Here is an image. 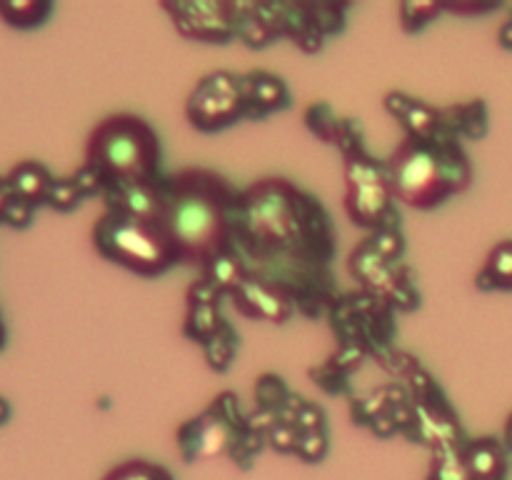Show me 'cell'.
I'll use <instances>...</instances> for the list:
<instances>
[{
  "instance_id": "obj_1",
  "label": "cell",
  "mask_w": 512,
  "mask_h": 480,
  "mask_svg": "<svg viewBox=\"0 0 512 480\" xmlns=\"http://www.w3.org/2000/svg\"><path fill=\"white\" fill-rule=\"evenodd\" d=\"M233 248L240 258L258 260L278 273L268 278L290 298L295 270L323 278L335 255V230L313 195L283 178H265L238 193L233 220Z\"/></svg>"
},
{
  "instance_id": "obj_2",
  "label": "cell",
  "mask_w": 512,
  "mask_h": 480,
  "mask_svg": "<svg viewBox=\"0 0 512 480\" xmlns=\"http://www.w3.org/2000/svg\"><path fill=\"white\" fill-rule=\"evenodd\" d=\"M160 228L173 243L180 263L205 265L233 248L238 190L208 168H185L160 180Z\"/></svg>"
},
{
  "instance_id": "obj_3",
  "label": "cell",
  "mask_w": 512,
  "mask_h": 480,
  "mask_svg": "<svg viewBox=\"0 0 512 480\" xmlns=\"http://www.w3.org/2000/svg\"><path fill=\"white\" fill-rule=\"evenodd\" d=\"M390 190L398 203L415 210H433L450 195L463 193L473 168L455 138H405L385 160Z\"/></svg>"
},
{
  "instance_id": "obj_4",
  "label": "cell",
  "mask_w": 512,
  "mask_h": 480,
  "mask_svg": "<svg viewBox=\"0 0 512 480\" xmlns=\"http://www.w3.org/2000/svg\"><path fill=\"white\" fill-rule=\"evenodd\" d=\"M85 165L105 183H148L160 178V140L148 120L118 113L100 120L85 145Z\"/></svg>"
},
{
  "instance_id": "obj_5",
  "label": "cell",
  "mask_w": 512,
  "mask_h": 480,
  "mask_svg": "<svg viewBox=\"0 0 512 480\" xmlns=\"http://www.w3.org/2000/svg\"><path fill=\"white\" fill-rule=\"evenodd\" d=\"M93 245L105 260L143 278H158L180 263L158 223L103 213L93 225Z\"/></svg>"
},
{
  "instance_id": "obj_6",
  "label": "cell",
  "mask_w": 512,
  "mask_h": 480,
  "mask_svg": "<svg viewBox=\"0 0 512 480\" xmlns=\"http://www.w3.org/2000/svg\"><path fill=\"white\" fill-rule=\"evenodd\" d=\"M248 430V415H243L238 398L230 390L215 395L213 403L200 415L183 423L175 433L185 463L230 455Z\"/></svg>"
},
{
  "instance_id": "obj_7",
  "label": "cell",
  "mask_w": 512,
  "mask_h": 480,
  "mask_svg": "<svg viewBox=\"0 0 512 480\" xmlns=\"http://www.w3.org/2000/svg\"><path fill=\"white\" fill-rule=\"evenodd\" d=\"M345 213L370 233L400 220L385 163H378L368 148L345 158Z\"/></svg>"
},
{
  "instance_id": "obj_8",
  "label": "cell",
  "mask_w": 512,
  "mask_h": 480,
  "mask_svg": "<svg viewBox=\"0 0 512 480\" xmlns=\"http://www.w3.org/2000/svg\"><path fill=\"white\" fill-rule=\"evenodd\" d=\"M185 118L200 133H220L245 118L243 75L213 70L203 75L185 100Z\"/></svg>"
},
{
  "instance_id": "obj_9",
  "label": "cell",
  "mask_w": 512,
  "mask_h": 480,
  "mask_svg": "<svg viewBox=\"0 0 512 480\" xmlns=\"http://www.w3.org/2000/svg\"><path fill=\"white\" fill-rule=\"evenodd\" d=\"M350 273L360 280L370 298L380 300L388 308L413 310L415 305H420V293L408 278V270L400 268L393 260L380 258L365 243L350 258Z\"/></svg>"
},
{
  "instance_id": "obj_10",
  "label": "cell",
  "mask_w": 512,
  "mask_h": 480,
  "mask_svg": "<svg viewBox=\"0 0 512 480\" xmlns=\"http://www.w3.org/2000/svg\"><path fill=\"white\" fill-rule=\"evenodd\" d=\"M160 8L170 15L173 28L183 38L198 43H230L238 38L240 3H203V0H178Z\"/></svg>"
},
{
  "instance_id": "obj_11",
  "label": "cell",
  "mask_w": 512,
  "mask_h": 480,
  "mask_svg": "<svg viewBox=\"0 0 512 480\" xmlns=\"http://www.w3.org/2000/svg\"><path fill=\"white\" fill-rule=\"evenodd\" d=\"M160 180L148 183H113L105 188L103 203L105 213L123 215V218L145 220V223H158L163 215V193H160Z\"/></svg>"
},
{
  "instance_id": "obj_12",
  "label": "cell",
  "mask_w": 512,
  "mask_h": 480,
  "mask_svg": "<svg viewBox=\"0 0 512 480\" xmlns=\"http://www.w3.org/2000/svg\"><path fill=\"white\" fill-rule=\"evenodd\" d=\"M230 298L243 315L255 320H268V323H285L295 310V303L283 290L275 288L268 280L258 278V275H248L245 283Z\"/></svg>"
},
{
  "instance_id": "obj_13",
  "label": "cell",
  "mask_w": 512,
  "mask_h": 480,
  "mask_svg": "<svg viewBox=\"0 0 512 480\" xmlns=\"http://www.w3.org/2000/svg\"><path fill=\"white\" fill-rule=\"evenodd\" d=\"M385 110L400 120L405 128V138H440L443 135V123H440V108L415 100L413 95L403 93V90H390L383 98Z\"/></svg>"
},
{
  "instance_id": "obj_14",
  "label": "cell",
  "mask_w": 512,
  "mask_h": 480,
  "mask_svg": "<svg viewBox=\"0 0 512 480\" xmlns=\"http://www.w3.org/2000/svg\"><path fill=\"white\" fill-rule=\"evenodd\" d=\"M245 118L263 120L290 105V90L278 75L268 70H253L243 75Z\"/></svg>"
},
{
  "instance_id": "obj_15",
  "label": "cell",
  "mask_w": 512,
  "mask_h": 480,
  "mask_svg": "<svg viewBox=\"0 0 512 480\" xmlns=\"http://www.w3.org/2000/svg\"><path fill=\"white\" fill-rule=\"evenodd\" d=\"M463 458L473 480H503L508 470V455L495 438L465 440Z\"/></svg>"
},
{
  "instance_id": "obj_16",
  "label": "cell",
  "mask_w": 512,
  "mask_h": 480,
  "mask_svg": "<svg viewBox=\"0 0 512 480\" xmlns=\"http://www.w3.org/2000/svg\"><path fill=\"white\" fill-rule=\"evenodd\" d=\"M5 178H8L10 190H13V198L25 200V203L35 205V208L40 203H45L50 183H53V175L38 160H23Z\"/></svg>"
},
{
  "instance_id": "obj_17",
  "label": "cell",
  "mask_w": 512,
  "mask_h": 480,
  "mask_svg": "<svg viewBox=\"0 0 512 480\" xmlns=\"http://www.w3.org/2000/svg\"><path fill=\"white\" fill-rule=\"evenodd\" d=\"M440 123L445 138H483L488 130V113L480 100H473V103L440 108Z\"/></svg>"
},
{
  "instance_id": "obj_18",
  "label": "cell",
  "mask_w": 512,
  "mask_h": 480,
  "mask_svg": "<svg viewBox=\"0 0 512 480\" xmlns=\"http://www.w3.org/2000/svg\"><path fill=\"white\" fill-rule=\"evenodd\" d=\"M203 270H205V280H208L220 295H233L235 290L245 283V278H248L245 260L240 258V253L235 248L220 253L218 258L210 260Z\"/></svg>"
},
{
  "instance_id": "obj_19",
  "label": "cell",
  "mask_w": 512,
  "mask_h": 480,
  "mask_svg": "<svg viewBox=\"0 0 512 480\" xmlns=\"http://www.w3.org/2000/svg\"><path fill=\"white\" fill-rule=\"evenodd\" d=\"M225 325L223 315H220V300H210V303H200V300H188V313H185L183 333L190 340L203 345L205 340L213 338L220 328Z\"/></svg>"
},
{
  "instance_id": "obj_20",
  "label": "cell",
  "mask_w": 512,
  "mask_h": 480,
  "mask_svg": "<svg viewBox=\"0 0 512 480\" xmlns=\"http://www.w3.org/2000/svg\"><path fill=\"white\" fill-rule=\"evenodd\" d=\"M50 13H53V3H45V0H8V3H0V18L20 30L38 28L48 20Z\"/></svg>"
},
{
  "instance_id": "obj_21",
  "label": "cell",
  "mask_w": 512,
  "mask_h": 480,
  "mask_svg": "<svg viewBox=\"0 0 512 480\" xmlns=\"http://www.w3.org/2000/svg\"><path fill=\"white\" fill-rule=\"evenodd\" d=\"M483 290H512V240H505L488 255L483 273L478 275Z\"/></svg>"
},
{
  "instance_id": "obj_22",
  "label": "cell",
  "mask_w": 512,
  "mask_h": 480,
  "mask_svg": "<svg viewBox=\"0 0 512 480\" xmlns=\"http://www.w3.org/2000/svg\"><path fill=\"white\" fill-rule=\"evenodd\" d=\"M238 343H240V335L235 333V328L230 323H225L213 338L205 340L203 353L210 368L218 370V373H225V370L233 365L235 353H238Z\"/></svg>"
},
{
  "instance_id": "obj_23",
  "label": "cell",
  "mask_w": 512,
  "mask_h": 480,
  "mask_svg": "<svg viewBox=\"0 0 512 480\" xmlns=\"http://www.w3.org/2000/svg\"><path fill=\"white\" fill-rule=\"evenodd\" d=\"M425 480H473L468 465H465L463 448L440 450V453H435Z\"/></svg>"
},
{
  "instance_id": "obj_24",
  "label": "cell",
  "mask_w": 512,
  "mask_h": 480,
  "mask_svg": "<svg viewBox=\"0 0 512 480\" xmlns=\"http://www.w3.org/2000/svg\"><path fill=\"white\" fill-rule=\"evenodd\" d=\"M103 480H175L165 465L150 463V460H125L115 465Z\"/></svg>"
},
{
  "instance_id": "obj_25",
  "label": "cell",
  "mask_w": 512,
  "mask_h": 480,
  "mask_svg": "<svg viewBox=\"0 0 512 480\" xmlns=\"http://www.w3.org/2000/svg\"><path fill=\"white\" fill-rule=\"evenodd\" d=\"M255 398H258V408L270 410V413L280 418V413H283L293 395H290V390L285 388V383L278 375H263L258 385H255Z\"/></svg>"
},
{
  "instance_id": "obj_26",
  "label": "cell",
  "mask_w": 512,
  "mask_h": 480,
  "mask_svg": "<svg viewBox=\"0 0 512 480\" xmlns=\"http://www.w3.org/2000/svg\"><path fill=\"white\" fill-rule=\"evenodd\" d=\"M363 243L368 245L370 250H375L380 258L393 260V263H398L400 255H403V250H405V240H403V233H400V223L385 225V228L373 230V233H370Z\"/></svg>"
},
{
  "instance_id": "obj_27",
  "label": "cell",
  "mask_w": 512,
  "mask_h": 480,
  "mask_svg": "<svg viewBox=\"0 0 512 480\" xmlns=\"http://www.w3.org/2000/svg\"><path fill=\"white\" fill-rule=\"evenodd\" d=\"M340 120L343 118H340L328 103H313L308 110H305V125L310 128V133L318 135V138L325 140V143H333Z\"/></svg>"
},
{
  "instance_id": "obj_28",
  "label": "cell",
  "mask_w": 512,
  "mask_h": 480,
  "mask_svg": "<svg viewBox=\"0 0 512 480\" xmlns=\"http://www.w3.org/2000/svg\"><path fill=\"white\" fill-rule=\"evenodd\" d=\"M45 203L53 210H58V213H70V210L78 208L83 203V193H80L73 175H68V178H53Z\"/></svg>"
},
{
  "instance_id": "obj_29",
  "label": "cell",
  "mask_w": 512,
  "mask_h": 480,
  "mask_svg": "<svg viewBox=\"0 0 512 480\" xmlns=\"http://www.w3.org/2000/svg\"><path fill=\"white\" fill-rule=\"evenodd\" d=\"M440 10H443V5L438 3H405L400 5V25H403L405 33H418L425 25L433 23Z\"/></svg>"
},
{
  "instance_id": "obj_30",
  "label": "cell",
  "mask_w": 512,
  "mask_h": 480,
  "mask_svg": "<svg viewBox=\"0 0 512 480\" xmlns=\"http://www.w3.org/2000/svg\"><path fill=\"white\" fill-rule=\"evenodd\" d=\"M300 440L298 425L290 423V420L278 418V423L270 428V433L265 435V443H270V448H275L278 453H295Z\"/></svg>"
},
{
  "instance_id": "obj_31",
  "label": "cell",
  "mask_w": 512,
  "mask_h": 480,
  "mask_svg": "<svg viewBox=\"0 0 512 480\" xmlns=\"http://www.w3.org/2000/svg\"><path fill=\"white\" fill-rule=\"evenodd\" d=\"M295 455L305 463H320L328 455V433L325 430H313V433H300Z\"/></svg>"
},
{
  "instance_id": "obj_32",
  "label": "cell",
  "mask_w": 512,
  "mask_h": 480,
  "mask_svg": "<svg viewBox=\"0 0 512 480\" xmlns=\"http://www.w3.org/2000/svg\"><path fill=\"white\" fill-rule=\"evenodd\" d=\"M73 180L78 183L80 193H83V198H93V195H98V198H103L105 188H108V183H105L103 175L98 173L95 168H90V165H80L78 170L73 173Z\"/></svg>"
},
{
  "instance_id": "obj_33",
  "label": "cell",
  "mask_w": 512,
  "mask_h": 480,
  "mask_svg": "<svg viewBox=\"0 0 512 480\" xmlns=\"http://www.w3.org/2000/svg\"><path fill=\"white\" fill-rule=\"evenodd\" d=\"M33 215H35V205L13 198L3 215V223H8L10 228H28V225L33 223Z\"/></svg>"
},
{
  "instance_id": "obj_34",
  "label": "cell",
  "mask_w": 512,
  "mask_h": 480,
  "mask_svg": "<svg viewBox=\"0 0 512 480\" xmlns=\"http://www.w3.org/2000/svg\"><path fill=\"white\" fill-rule=\"evenodd\" d=\"M10 200H13V190H10L8 178H0V223H3V215L8 210Z\"/></svg>"
},
{
  "instance_id": "obj_35",
  "label": "cell",
  "mask_w": 512,
  "mask_h": 480,
  "mask_svg": "<svg viewBox=\"0 0 512 480\" xmlns=\"http://www.w3.org/2000/svg\"><path fill=\"white\" fill-rule=\"evenodd\" d=\"M8 418H10V405H8V400L0 398V423H5Z\"/></svg>"
},
{
  "instance_id": "obj_36",
  "label": "cell",
  "mask_w": 512,
  "mask_h": 480,
  "mask_svg": "<svg viewBox=\"0 0 512 480\" xmlns=\"http://www.w3.org/2000/svg\"><path fill=\"white\" fill-rule=\"evenodd\" d=\"M5 345V325H3V318H0V348Z\"/></svg>"
},
{
  "instance_id": "obj_37",
  "label": "cell",
  "mask_w": 512,
  "mask_h": 480,
  "mask_svg": "<svg viewBox=\"0 0 512 480\" xmlns=\"http://www.w3.org/2000/svg\"><path fill=\"white\" fill-rule=\"evenodd\" d=\"M505 433H508V440H510V445H512V418L508 420V430H505Z\"/></svg>"
}]
</instances>
